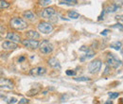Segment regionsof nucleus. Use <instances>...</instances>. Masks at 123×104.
I'll return each mask as SVG.
<instances>
[{"mask_svg": "<svg viewBox=\"0 0 123 104\" xmlns=\"http://www.w3.org/2000/svg\"><path fill=\"white\" fill-rule=\"evenodd\" d=\"M10 26H11V28H12L16 30H23L27 29V27H28L27 22L24 19L19 18V17L12 18V20L10 21Z\"/></svg>", "mask_w": 123, "mask_h": 104, "instance_id": "nucleus-1", "label": "nucleus"}, {"mask_svg": "<svg viewBox=\"0 0 123 104\" xmlns=\"http://www.w3.org/2000/svg\"><path fill=\"white\" fill-rule=\"evenodd\" d=\"M106 63L110 67L113 68H117L121 65V61L118 59L117 57H116L114 54H108L107 59H106Z\"/></svg>", "mask_w": 123, "mask_h": 104, "instance_id": "nucleus-2", "label": "nucleus"}, {"mask_svg": "<svg viewBox=\"0 0 123 104\" xmlns=\"http://www.w3.org/2000/svg\"><path fill=\"white\" fill-rule=\"evenodd\" d=\"M100 67H101V61L95 60L88 64V71L91 74H96L100 70Z\"/></svg>", "mask_w": 123, "mask_h": 104, "instance_id": "nucleus-3", "label": "nucleus"}, {"mask_svg": "<svg viewBox=\"0 0 123 104\" xmlns=\"http://www.w3.org/2000/svg\"><path fill=\"white\" fill-rule=\"evenodd\" d=\"M38 30H39L40 32H42L43 34H49V33L52 32L53 27L48 22H41L38 25Z\"/></svg>", "mask_w": 123, "mask_h": 104, "instance_id": "nucleus-4", "label": "nucleus"}, {"mask_svg": "<svg viewBox=\"0 0 123 104\" xmlns=\"http://www.w3.org/2000/svg\"><path fill=\"white\" fill-rule=\"evenodd\" d=\"M40 51L43 53V54H49L53 51V45L51 43H49L48 41H43L40 45Z\"/></svg>", "mask_w": 123, "mask_h": 104, "instance_id": "nucleus-5", "label": "nucleus"}, {"mask_svg": "<svg viewBox=\"0 0 123 104\" xmlns=\"http://www.w3.org/2000/svg\"><path fill=\"white\" fill-rule=\"evenodd\" d=\"M23 45L27 47H30L31 49H36L37 47H39V42L35 39H31V40H22L21 42Z\"/></svg>", "mask_w": 123, "mask_h": 104, "instance_id": "nucleus-6", "label": "nucleus"}, {"mask_svg": "<svg viewBox=\"0 0 123 104\" xmlns=\"http://www.w3.org/2000/svg\"><path fill=\"white\" fill-rule=\"evenodd\" d=\"M46 72V69L45 67H34L32 68L30 72V74L33 77H39V76H43Z\"/></svg>", "mask_w": 123, "mask_h": 104, "instance_id": "nucleus-7", "label": "nucleus"}, {"mask_svg": "<svg viewBox=\"0 0 123 104\" xmlns=\"http://www.w3.org/2000/svg\"><path fill=\"white\" fill-rule=\"evenodd\" d=\"M1 46L3 49H6V50H14L17 48V44L12 41H5L2 43Z\"/></svg>", "mask_w": 123, "mask_h": 104, "instance_id": "nucleus-8", "label": "nucleus"}, {"mask_svg": "<svg viewBox=\"0 0 123 104\" xmlns=\"http://www.w3.org/2000/svg\"><path fill=\"white\" fill-rule=\"evenodd\" d=\"M0 82H1V85H0V87H1V89H8V90H12L13 88V84H12V82L11 81V80H6V79H1L0 80Z\"/></svg>", "mask_w": 123, "mask_h": 104, "instance_id": "nucleus-9", "label": "nucleus"}, {"mask_svg": "<svg viewBox=\"0 0 123 104\" xmlns=\"http://www.w3.org/2000/svg\"><path fill=\"white\" fill-rule=\"evenodd\" d=\"M55 14V10L53 9V8H46L43 12H42V13H41V15H42V17L43 18H50L51 16H53V15Z\"/></svg>", "mask_w": 123, "mask_h": 104, "instance_id": "nucleus-10", "label": "nucleus"}, {"mask_svg": "<svg viewBox=\"0 0 123 104\" xmlns=\"http://www.w3.org/2000/svg\"><path fill=\"white\" fill-rule=\"evenodd\" d=\"M6 38H7L8 40L12 41V42H14L16 44L22 42L21 39H20V36H19L18 34H16V33H13V32H9V33L7 34V36H6Z\"/></svg>", "mask_w": 123, "mask_h": 104, "instance_id": "nucleus-11", "label": "nucleus"}, {"mask_svg": "<svg viewBox=\"0 0 123 104\" xmlns=\"http://www.w3.org/2000/svg\"><path fill=\"white\" fill-rule=\"evenodd\" d=\"M48 64L53 67V68H58V69H61V64L59 62V61L56 59V58H50L48 60Z\"/></svg>", "mask_w": 123, "mask_h": 104, "instance_id": "nucleus-12", "label": "nucleus"}, {"mask_svg": "<svg viewBox=\"0 0 123 104\" xmlns=\"http://www.w3.org/2000/svg\"><path fill=\"white\" fill-rule=\"evenodd\" d=\"M26 34H27V37H29L30 39H35L36 40V39L40 38V34L35 30H29Z\"/></svg>", "mask_w": 123, "mask_h": 104, "instance_id": "nucleus-13", "label": "nucleus"}, {"mask_svg": "<svg viewBox=\"0 0 123 104\" xmlns=\"http://www.w3.org/2000/svg\"><path fill=\"white\" fill-rule=\"evenodd\" d=\"M23 16H24V18H26V19H28V20H31V21L35 20V15H34V13H33L32 12H31V11L24 12H23Z\"/></svg>", "mask_w": 123, "mask_h": 104, "instance_id": "nucleus-14", "label": "nucleus"}, {"mask_svg": "<svg viewBox=\"0 0 123 104\" xmlns=\"http://www.w3.org/2000/svg\"><path fill=\"white\" fill-rule=\"evenodd\" d=\"M117 10H118V7L115 4V3H113V4H111L110 6H108L107 8H106V12L107 13H112V12H115Z\"/></svg>", "mask_w": 123, "mask_h": 104, "instance_id": "nucleus-15", "label": "nucleus"}, {"mask_svg": "<svg viewBox=\"0 0 123 104\" xmlns=\"http://www.w3.org/2000/svg\"><path fill=\"white\" fill-rule=\"evenodd\" d=\"M110 47H112V48H114V49H116V50L118 51V50H120L121 47H122V43L119 42V41L114 42V43H112V44L110 45Z\"/></svg>", "mask_w": 123, "mask_h": 104, "instance_id": "nucleus-16", "label": "nucleus"}, {"mask_svg": "<svg viewBox=\"0 0 123 104\" xmlns=\"http://www.w3.org/2000/svg\"><path fill=\"white\" fill-rule=\"evenodd\" d=\"M67 15H68V17L71 18V19H78V18L80 17V14H79L78 12H74V11L68 12H67Z\"/></svg>", "mask_w": 123, "mask_h": 104, "instance_id": "nucleus-17", "label": "nucleus"}, {"mask_svg": "<svg viewBox=\"0 0 123 104\" xmlns=\"http://www.w3.org/2000/svg\"><path fill=\"white\" fill-rule=\"evenodd\" d=\"M62 4H65L68 6H72V5H76L77 4V0H62Z\"/></svg>", "mask_w": 123, "mask_h": 104, "instance_id": "nucleus-18", "label": "nucleus"}, {"mask_svg": "<svg viewBox=\"0 0 123 104\" xmlns=\"http://www.w3.org/2000/svg\"><path fill=\"white\" fill-rule=\"evenodd\" d=\"M10 7V4L7 2V1H5V0H1L0 1V8L3 10V9H7V8H9Z\"/></svg>", "mask_w": 123, "mask_h": 104, "instance_id": "nucleus-19", "label": "nucleus"}, {"mask_svg": "<svg viewBox=\"0 0 123 104\" xmlns=\"http://www.w3.org/2000/svg\"><path fill=\"white\" fill-rule=\"evenodd\" d=\"M94 55H95V52L93 50H88V51H86L85 59H91V58L94 57Z\"/></svg>", "mask_w": 123, "mask_h": 104, "instance_id": "nucleus-20", "label": "nucleus"}, {"mask_svg": "<svg viewBox=\"0 0 123 104\" xmlns=\"http://www.w3.org/2000/svg\"><path fill=\"white\" fill-rule=\"evenodd\" d=\"M50 3H51V0H40L39 5L43 6V7H46V6H48Z\"/></svg>", "mask_w": 123, "mask_h": 104, "instance_id": "nucleus-21", "label": "nucleus"}, {"mask_svg": "<svg viewBox=\"0 0 123 104\" xmlns=\"http://www.w3.org/2000/svg\"><path fill=\"white\" fill-rule=\"evenodd\" d=\"M75 80H77V81H88V80H90V79L86 78V77H80V78H75Z\"/></svg>", "mask_w": 123, "mask_h": 104, "instance_id": "nucleus-22", "label": "nucleus"}, {"mask_svg": "<svg viewBox=\"0 0 123 104\" xmlns=\"http://www.w3.org/2000/svg\"><path fill=\"white\" fill-rule=\"evenodd\" d=\"M114 3H115L118 8H120V7L123 6V0H114Z\"/></svg>", "mask_w": 123, "mask_h": 104, "instance_id": "nucleus-23", "label": "nucleus"}, {"mask_svg": "<svg viewBox=\"0 0 123 104\" xmlns=\"http://www.w3.org/2000/svg\"><path fill=\"white\" fill-rule=\"evenodd\" d=\"M118 96H119L118 93H109V97H110V98H112V99L117 98Z\"/></svg>", "mask_w": 123, "mask_h": 104, "instance_id": "nucleus-24", "label": "nucleus"}, {"mask_svg": "<svg viewBox=\"0 0 123 104\" xmlns=\"http://www.w3.org/2000/svg\"><path fill=\"white\" fill-rule=\"evenodd\" d=\"M65 74L67 76H75L76 75V71H73V70H66Z\"/></svg>", "mask_w": 123, "mask_h": 104, "instance_id": "nucleus-25", "label": "nucleus"}, {"mask_svg": "<svg viewBox=\"0 0 123 104\" xmlns=\"http://www.w3.org/2000/svg\"><path fill=\"white\" fill-rule=\"evenodd\" d=\"M17 102L18 101H17V99H16L15 98H11L8 100V103H17Z\"/></svg>", "mask_w": 123, "mask_h": 104, "instance_id": "nucleus-26", "label": "nucleus"}, {"mask_svg": "<svg viewBox=\"0 0 123 104\" xmlns=\"http://www.w3.org/2000/svg\"><path fill=\"white\" fill-rule=\"evenodd\" d=\"M112 28H115V29H119V30H122L123 29V26L121 24H116L114 26H112Z\"/></svg>", "mask_w": 123, "mask_h": 104, "instance_id": "nucleus-27", "label": "nucleus"}, {"mask_svg": "<svg viewBox=\"0 0 123 104\" xmlns=\"http://www.w3.org/2000/svg\"><path fill=\"white\" fill-rule=\"evenodd\" d=\"M18 102H19V104H23V103H29L30 101H29V99H27V98H22V99L19 100Z\"/></svg>", "mask_w": 123, "mask_h": 104, "instance_id": "nucleus-28", "label": "nucleus"}, {"mask_svg": "<svg viewBox=\"0 0 123 104\" xmlns=\"http://www.w3.org/2000/svg\"><path fill=\"white\" fill-rule=\"evenodd\" d=\"M0 30H1V32H0V33H1V36H3V33H4V31H5V29L3 28V25L0 26Z\"/></svg>", "mask_w": 123, "mask_h": 104, "instance_id": "nucleus-29", "label": "nucleus"}, {"mask_svg": "<svg viewBox=\"0 0 123 104\" xmlns=\"http://www.w3.org/2000/svg\"><path fill=\"white\" fill-rule=\"evenodd\" d=\"M108 32H109V30H104L102 32H101V35H103V36H105V35H107Z\"/></svg>", "mask_w": 123, "mask_h": 104, "instance_id": "nucleus-30", "label": "nucleus"}, {"mask_svg": "<svg viewBox=\"0 0 123 104\" xmlns=\"http://www.w3.org/2000/svg\"><path fill=\"white\" fill-rule=\"evenodd\" d=\"M80 50H81V51H83V50H84V51H88L89 49H88V48H86V46H82V47L80 48Z\"/></svg>", "mask_w": 123, "mask_h": 104, "instance_id": "nucleus-31", "label": "nucleus"}, {"mask_svg": "<svg viewBox=\"0 0 123 104\" xmlns=\"http://www.w3.org/2000/svg\"><path fill=\"white\" fill-rule=\"evenodd\" d=\"M117 19H118V20H122L123 21V15H118V16H117Z\"/></svg>", "mask_w": 123, "mask_h": 104, "instance_id": "nucleus-32", "label": "nucleus"}, {"mask_svg": "<svg viewBox=\"0 0 123 104\" xmlns=\"http://www.w3.org/2000/svg\"><path fill=\"white\" fill-rule=\"evenodd\" d=\"M108 70H109V65H108L107 67H106V69H105V71H104V73H103V74H107Z\"/></svg>", "mask_w": 123, "mask_h": 104, "instance_id": "nucleus-33", "label": "nucleus"}, {"mask_svg": "<svg viewBox=\"0 0 123 104\" xmlns=\"http://www.w3.org/2000/svg\"><path fill=\"white\" fill-rule=\"evenodd\" d=\"M24 60H25V58H24V57H21V58H20V59L18 60V61H19V62H20V61H24Z\"/></svg>", "mask_w": 123, "mask_h": 104, "instance_id": "nucleus-34", "label": "nucleus"}, {"mask_svg": "<svg viewBox=\"0 0 123 104\" xmlns=\"http://www.w3.org/2000/svg\"><path fill=\"white\" fill-rule=\"evenodd\" d=\"M106 103H107V104H109V103H110V104H112V103H113V102H112V101H106Z\"/></svg>", "mask_w": 123, "mask_h": 104, "instance_id": "nucleus-35", "label": "nucleus"}, {"mask_svg": "<svg viewBox=\"0 0 123 104\" xmlns=\"http://www.w3.org/2000/svg\"><path fill=\"white\" fill-rule=\"evenodd\" d=\"M121 101H122V102H123V98H121Z\"/></svg>", "mask_w": 123, "mask_h": 104, "instance_id": "nucleus-36", "label": "nucleus"}]
</instances>
